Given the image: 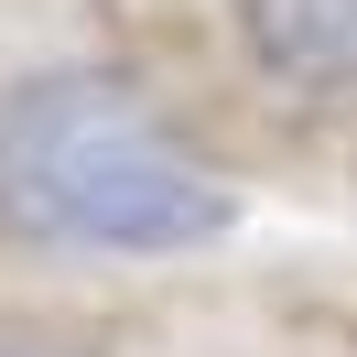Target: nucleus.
Here are the masks:
<instances>
[{
    "instance_id": "f257e3e1",
    "label": "nucleus",
    "mask_w": 357,
    "mask_h": 357,
    "mask_svg": "<svg viewBox=\"0 0 357 357\" xmlns=\"http://www.w3.org/2000/svg\"><path fill=\"white\" fill-rule=\"evenodd\" d=\"M0 227L44 249L174 260L238 227V195L119 66H54L0 98Z\"/></svg>"
},
{
    "instance_id": "f03ea898",
    "label": "nucleus",
    "mask_w": 357,
    "mask_h": 357,
    "mask_svg": "<svg viewBox=\"0 0 357 357\" xmlns=\"http://www.w3.org/2000/svg\"><path fill=\"white\" fill-rule=\"evenodd\" d=\"M238 33L292 87H347L357 76V0H238Z\"/></svg>"
},
{
    "instance_id": "7ed1b4c3",
    "label": "nucleus",
    "mask_w": 357,
    "mask_h": 357,
    "mask_svg": "<svg viewBox=\"0 0 357 357\" xmlns=\"http://www.w3.org/2000/svg\"><path fill=\"white\" fill-rule=\"evenodd\" d=\"M0 357H76V347H44V335H0Z\"/></svg>"
}]
</instances>
